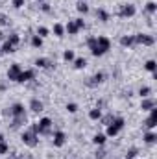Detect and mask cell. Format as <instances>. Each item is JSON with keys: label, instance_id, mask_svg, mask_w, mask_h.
Here are the masks:
<instances>
[{"label": "cell", "instance_id": "obj_1", "mask_svg": "<svg viewBox=\"0 0 157 159\" xmlns=\"http://www.w3.org/2000/svg\"><path fill=\"white\" fill-rule=\"evenodd\" d=\"M87 44H89L92 56H96V57L104 56V54L111 48V41L107 39V37H104V35H100V37H89Z\"/></svg>", "mask_w": 157, "mask_h": 159}, {"label": "cell", "instance_id": "obj_17", "mask_svg": "<svg viewBox=\"0 0 157 159\" xmlns=\"http://www.w3.org/2000/svg\"><path fill=\"white\" fill-rule=\"evenodd\" d=\"M96 19H100L102 22H105V20H109V15H107L105 9H96Z\"/></svg>", "mask_w": 157, "mask_h": 159}, {"label": "cell", "instance_id": "obj_38", "mask_svg": "<svg viewBox=\"0 0 157 159\" xmlns=\"http://www.w3.org/2000/svg\"><path fill=\"white\" fill-rule=\"evenodd\" d=\"M74 20H76V24H78V28H79V30H81V28L85 26V22H83V19H74Z\"/></svg>", "mask_w": 157, "mask_h": 159}, {"label": "cell", "instance_id": "obj_25", "mask_svg": "<svg viewBox=\"0 0 157 159\" xmlns=\"http://www.w3.org/2000/svg\"><path fill=\"white\" fill-rule=\"evenodd\" d=\"M85 65H87L85 57H74V67H76V69H83Z\"/></svg>", "mask_w": 157, "mask_h": 159}, {"label": "cell", "instance_id": "obj_41", "mask_svg": "<svg viewBox=\"0 0 157 159\" xmlns=\"http://www.w3.org/2000/svg\"><path fill=\"white\" fill-rule=\"evenodd\" d=\"M39 2H43V0H39Z\"/></svg>", "mask_w": 157, "mask_h": 159}, {"label": "cell", "instance_id": "obj_10", "mask_svg": "<svg viewBox=\"0 0 157 159\" xmlns=\"http://www.w3.org/2000/svg\"><path fill=\"white\" fill-rule=\"evenodd\" d=\"M65 141H67V137H65L63 131H56L54 133V146H63Z\"/></svg>", "mask_w": 157, "mask_h": 159}, {"label": "cell", "instance_id": "obj_28", "mask_svg": "<svg viewBox=\"0 0 157 159\" xmlns=\"http://www.w3.org/2000/svg\"><path fill=\"white\" fill-rule=\"evenodd\" d=\"M150 93H152V89H150V87H141V89H139V94H141L142 98L150 96Z\"/></svg>", "mask_w": 157, "mask_h": 159}, {"label": "cell", "instance_id": "obj_15", "mask_svg": "<svg viewBox=\"0 0 157 159\" xmlns=\"http://www.w3.org/2000/svg\"><path fill=\"white\" fill-rule=\"evenodd\" d=\"M30 107H32V111L39 113V111H43V102H41V100H37V98H34V100L30 102Z\"/></svg>", "mask_w": 157, "mask_h": 159}, {"label": "cell", "instance_id": "obj_19", "mask_svg": "<svg viewBox=\"0 0 157 159\" xmlns=\"http://www.w3.org/2000/svg\"><path fill=\"white\" fill-rule=\"evenodd\" d=\"M133 43H135L133 35H124V37L120 39V44H122V46H131Z\"/></svg>", "mask_w": 157, "mask_h": 159}, {"label": "cell", "instance_id": "obj_35", "mask_svg": "<svg viewBox=\"0 0 157 159\" xmlns=\"http://www.w3.org/2000/svg\"><path fill=\"white\" fill-rule=\"evenodd\" d=\"M67 109H69V113H76L78 111V106L76 104H67Z\"/></svg>", "mask_w": 157, "mask_h": 159}, {"label": "cell", "instance_id": "obj_11", "mask_svg": "<svg viewBox=\"0 0 157 159\" xmlns=\"http://www.w3.org/2000/svg\"><path fill=\"white\" fill-rule=\"evenodd\" d=\"M102 81H104V74H102V72H98V74H94L92 78H89L87 85H89V87H96V85H98V83H102Z\"/></svg>", "mask_w": 157, "mask_h": 159}, {"label": "cell", "instance_id": "obj_4", "mask_svg": "<svg viewBox=\"0 0 157 159\" xmlns=\"http://www.w3.org/2000/svg\"><path fill=\"white\" fill-rule=\"evenodd\" d=\"M133 39L135 43H139V44H146V46H152L155 39L152 37V35H146V34H137V35H133Z\"/></svg>", "mask_w": 157, "mask_h": 159}, {"label": "cell", "instance_id": "obj_33", "mask_svg": "<svg viewBox=\"0 0 157 159\" xmlns=\"http://www.w3.org/2000/svg\"><path fill=\"white\" fill-rule=\"evenodd\" d=\"M37 35H39L41 39H43V37H46V35H48V30H46V28H43V26H41L39 30H37Z\"/></svg>", "mask_w": 157, "mask_h": 159}, {"label": "cell", "instance_id": "obj_36", "mask_svg": "<svg viewBox=\"0 0 157 159\" xmlns=\"http://www.w3.org/2000/svg\"><path fill=\"white\" fill-rule=\"evenodd\" d=\"M7 152V144H6V141H0V154H6Z\"/></svg>", "mask_w": 157, "mask_h": 159}, {"label": "cell", "instance_id": "obj_32", "mask_svg": "<svg viewBox=\"0 0 157 159\" xmlns=\"http://www.w3.org/2000/svg\"><path fill=\"white\" fill-rule=\"evenodd\" d=\"M137 154H139V152H137V148H131V150L126 154V159H133L135 156H137Z\"/></svg>", "mask_w": 157, "mask_h": 159}, {"label": "cell", "instance_id": "obj_7", "mask_svg": "<svg viewBox=\"0 0 157 159\" xmlns=\"http://www.w3.org/2000/svg\"><path fill=\"white\" fill-rule=\"evenodd\" d=\"M144 124H146L150 129H154V128L157 126V106L154 107V109H150V117L146 119V122H144Z\"/></svg>", "mask_w": 157, "mask_h": 159}, {"label": "cell", "instance_id": "obj_21", "mask_svg": "<svg viewBox=\"0 0 157 159\" xmlns=\"http://www.w3.org/2000/svg\"><path fill=\"white\" fill-rule=\"evenodd\" d=\"M155 139H157V135L154 133V131H148V133L144 135V141H146L148 144H154V143H155Z\"/></svg>", "mask_w": 157, "mask_h": 159}, {"label": "cell", "instance_id": "obj_26", "mask_svg": "<svg viewBox=\"0 0 157 159\" xmlns=\"http://www.w3.org/2000/svg\"><path fill=\"white\" fill-rule=\"evenodd\" d=\"M54 34H56L57 37H63V34H65V28H63L61 24H54Z\"/></svg>", "mask_w": 157, "mask_h": 159}, {"label": "cell", "instance_id": "obj_27", "mask_svg": "<svg viewBox=\"0 0 157 159\" xmlns=\"http://www.w3.org/2000/svg\"><path fill=\"white\" fill-rule=\"evenodd\" d=\"M32 46H35V48H41L43 46V39H41L39 35H34L32 37Z\"/></svg>", "mask_w": 157, "mask_h": 159}, {"label": "cell", "instance_id": "obj_20", "mask_svg": "<svg viewBox=\"0 0 157 159\" xmlns=\"http://www.w3.org/2000/svg\"><path fill=\"white\" fill-rule=\"evenodd\" d=\"M0 52H2V54H13V52H15V46H11L9 43H4L2 48H0Z\"/></svg>", "mask_w": 157, "mask_h": 159}, {"label": "cell", "instance_id": "obj_2", "mask_svg": "<svg viewBox=\"0 0 157 159\" xmlns=\"http://www.w3.org/2000/svg\"><path fill=\"white\" fill-rule=\"evenodd\" d=\"M22 143L26 144V146H37V143H39V135L30 128V129H26L24 133H22Z\"/></svg>", "mask_w": 157, "mask_h": 159}, {"label": "cell", "instance_id": "obj_29", "mask_svg": "<svg viewBox=\"0 0 157 159\" xmlns=\"http://www.w3.org/2000/svg\"><path fill=\"white\" fill-rule=\"evenodd\" d=\"M63 57H65V61H74V52L72 50H65Z\"/></svg>", "mask_w": 157, "mask_h": 159}, {"label": "cell", "instance_id": "obj_23", "mask_svg": "<svg viewBox=\"0 0 157 159\" xmlns=\"http://www.w3.org/2000/svg\"><path fill=\"white\" fill-rule=\"evenodd\" d=\"M76 9H78L79 13H87V11H89V4H87L85 0H81L78 6H76Z\"/></svg>", "mask_w": 157, "mask_h": 159}, {"label": "cell", "instance_id": "obj_13", "mask_svg": "<svg viewBox=\"0 0 157 159\" xmlns=\"http://www.w3.org/2000/svg\"><path fill=\"white\" fill-rule=\"evenodd\" d=\"M35 65L41 67V69H50V67H54V63H52L50 59H44V57H37V59H35Z\"/></svg>", "mask_w": 157, "mask_h": 159}, {"label": "cell", "instance_id": "obj_31", "mask_svg": "<svg viewBox=\"0 0 157 159\" xmlns=\"http://www.w3.org/2000/svg\"><path fill=\"white\" fill-rule=\"evenodd\" d=\"M146 9H148L150 13H155L157 11V4L155 2H148V4H146Z\"/></svg>", "mask_w": 157, "mask_h": 159}, {"label": "cell", "instance_id": "obj_24", "mask_svg": "<svg viewBox=\"0 0 157 159\" xmlns=\"http://www.w3.org/2000/svg\"><path fill=\"white\" fill-rule=\"evenodd\" d=\"M92 143H94V144H104V143H105V135H102V133H96V135L92 137Z\"/></svg>", "mask_w": 157, "mask_h": 159}, {"label": "cell", "instance_id": "obj_5", "mask_svg": "<svg viewBox=\"0 0 157 159\" xmlns=\"http://www.w3.org/2000/svg\"><path fill=\"white\" fill-rule=\"evenodd\" d=\"M135 11H137V9H135V6H133V4H124V6L120 7L118 15H120V17H124V19H128V17H133V15H135Z\"/></svg>", "mask_w": 157, "mask_h": 159}, {"label": "cell", "instance_id": "obj_30", "mask_svg": "<svg viewBox=\"0 0 157 159\" xmlns=\"http://www.w3.org/2000/svg\"><path fill=\"white\" fill-rule=\"evenodd\" d=\"M6 24H9V17L6 13H0V26H6Z\"/></svg>", "mask_w": 157, "mask_h": 159}, {"label": "cell", "instance_id": "obj_9", "mask_svg": "<svg viewBox=\"0 0 157 159\" xmlns=\"http://www.w3.org/2000/svg\"><path fill=\"white\" fill-rule=\"evenodd\" d=\"M30 80H34V70H20L17 81L19 83H24V81H30Z\"/></svg>", "mask_w": 157, "mask_h": 159}, {"label": "cell", "instance_id": "obj_8", "mask_svg": "<svg viewBox=\"0 0 157 159\" xmlns=\"http://www.w3.org/2000/svg\"><path fill=\"white\" fill-rule=\"evenodd\" d=\"M9 113H11L13 117H26V113H24V106H22V104H15V106H11Z\"/></svg>", "mask_w": 157, "mask_h": 159}, {"label": "cell", "instance_id": "obj_6", "mask_svg": "<svg viewBox=\"0 0 157 159\" xmlns=\"http://www.w3.org/2000/svg\"><path fill=\"white\" fill-rule=\"evenodd\" d=\"M20 65L19 63H13L11 67H9V70H7V80H11V81H17V78H19V74H20Z\"/></svg>", "mask_w": 157, "mask_h": 159}, {"label": "cell", "instance_id": "obj_18", "mask_svg": "<svg viewBox=\"0 0 157 159\" xmlns=\"http://www.w3.org/2000/svg\"><path fill=\"white\" fill-rule=\"evenodd\" d=\"M6 43H9V44H11V46H15V48H17V44H19V43H20V37H19V35H17V34H11V35H9V37H7V41H6Z\"/></svg>", "mask_w": 157, "mask_h": 159}, {"label": "cell", "instance_id": "obj_3", "mask_svg": "<svg viewBox=\"0 0 157 159\" xmlns=\"http://www.w3.org/2000/svg\"><path fill=\"white\" fill-rule=\"evenodd\" d=\"M122 128H124V119H113V122L107 126V135L109 137H115Z\"/></svg>", "mask_w": 157, "mask_h": 159}, {"label": "cell", "instance_id": "obj_12", "mask_svg": "<svg viewBox=\"0 0 157 159\" xmlns=\"http://www.w3.org/2000/svg\"><path fill=\"white\" fill-rule=\"evenodd\" d=\"M65 30L70 34V35H76L79 32V28H78V24H76V20H69L67 22V26H65Z\"/></svg>", "mask_w": 157, "mask_h": 159}, {"label": "cell", "instance_id": "obj_37", "mask_svg": "<svg viewBox=\"0 0 157 159\" xmlns=\"http://www.w3.org/2000/svg\"><path fill=\"white\" fill-rule=\"evenodd\" d=\"M13 6L15 7H22L24 6V0H13Z\"/></svg>", "mask_w": 157, "mask_h": 159}, {"label": "cell", "instance_id": "obj_22", "mask_svg": "<svg viewBox=\"0 0 157 159\" xmlns=\"http://www.w3.org/2000/svg\"><path fill=\"white\" fill-rule=\"evenodd\" d=\"M144 69H146V70H150V72H155L157 63L154 61V59H148V61H146V65H144Z\"/></svg>", "mask_w": 157, "mask_h": 159}, {"label": "cell", "instance_id": "obj_14", "mask_svg": "<svg viewBox=\"0 0 157 159\" xmlns=\"http://www.w3.org/2000/svg\"><path fill=\"white\" fill-rule=\"evenodd\" d=\"M157 104H155V98H144L142 100V104H141V107L142 109H154Z\"/></svg>", "mask_w": 157, "mask_h": 159}, {"label": "cell", "instance_id": "obj_34", "mask_svg": "<svg viewBox=\"0 0 157 159\" xmlns=\"http://www.w3.org/2000/svg\"><path fill=\"white\" fill-rule=\"evenodd\" d=\"M113 119H115L113 115H107V117H104V119H102V122H104V126H109V124L113 122Z\"/></svg>", "mask_w": 157, "mask_h": 159}, {"label": "cell", "instance_id": "obj_40", "mask_svg": "<svg viewBox=\"0 0 157 159\" xmlns=\"http://www.w3.org/2000/svg\"><path fill=\"white\" fill-rule=\"evenodd\" d=\"M4 39V34H2V32H0V41Z\"/></svg>", "mask_w": 157, "mask_h": 159}, {"label": "cell", "instance_id": "obj_39", "mask_svg": "<svg viewBox=\"0 0 157 159\" xmlns=\"http://www.w3.org/2000/svg\"><path fill=\"white\" fill-rule=\"evenodd\" d=\"M41 9H43V11H44V13H48V11H50V6H48V4H44V2H43V4H41Z\"/></svg>", "mask_w": 157, "mask_h": 159}, {"label": "cell", "instance_id": "obj_16", "mask_svg": "<svg viewBox=\"0 0 157 159\" xmlns=\"http://www.w3.org/2000/svg\"><path fill=\"white\" fill-rule=\"evenodd\" d=\"M89 119H91V120L102 119V111H100V107H94V109H91V111H89Z\"/></svg>", "mask_w": 157, "mask_h": 159}]
</instances>
